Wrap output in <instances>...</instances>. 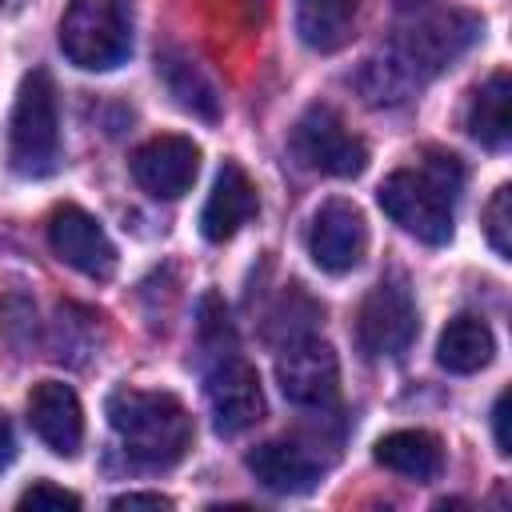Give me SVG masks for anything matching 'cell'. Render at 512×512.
Wrapping results in <instances>:
<instances>
[{
  "label": "cell",
  "instance_id": "6da1fadb",
  "mask_svg": "<svg viewBox=\"0 0 512 512\" xmlns=\"http://www.w3.org/2000/svg\"><path fill=\"white\" fill-rule=\"evenodd\" d=\"M464 184V164L452 152L428 148L420 168H396L376 200L392 224H400L408 236L424 244H448L452 240V208L456 192Z\"/></svg>",
  "mask_w": 512,
  "mask_h": 512
},
{
  "label": "cell",
  "instance_id": "7a4b0ae2",
  "mask_svg": "<svg viewBox=\"0 0 512 512\" xmlns=\"http://www.w3.org/2000/svg\"><path fill=\"white\" fill-rule=\"evenodd\" d=\"M484 24L476 12L448 0H404L392 20V56L404 80H428L452 68L476 40Z\"/></svg>",
  "mask_w": 512,
  "mask_h": 512
},
{
  "label": "cell",
  "instance_id": "3957f363",
  "mask_svg": "<svg viewBox=\"0 0 512 512\" xmlns=\"http://www.w3.org/2000/svg\"><path fill=\"white\" fill-rule=\"evenodd\" d=\"M112 432L120 436L124 452L144 468H172L192 448V416L172 392L148 388H116L104 404Z\"/></svg>",
  "mask_w": 512,
  "mask_h": 512
},
{
  "label": "cell",
  "instance_id": "277c9868",
  "mask_svg": "<svg viewBox=\"0 0 512 512\" xmlns=\"http://www.w3.org/2000/svg\"><path fill=\"white\" fill-rule=\"evenodd\" d=\"M60 160V112L56 84L44 68H32L20 80L12 116H8V164L16 176L40 180L56 172Z\"/></svg>",
  "mask_w": 512,
  "mask_h": 512
},
{
  "label": "cell",
  "instance_id": "5b68a950",
  "mask_svg": "<svg viewBox=\"0 0 512 512\" xmlns=\"http://www.w3.org/2000/svg\"><path fill=\"white\" fill-rule=\"evenodd\" d=\"M60 52L84 72H112L132 52L128 0H72L60 16Z\"/></svg>",
  "mask_w": 512,
  "mask_h": 512
},
{
  "label": "cell",
  "instance_id": "8992f818",
  "mask_svg": "<svg viewBox=\"0 0 512 512\" xmlns=\"http://www.w3.org/2000/svg\"><path fill=\"white\" fill-rule=\"evenodd\" d=\"M420 332L416 300L404 280H380L356 308V344L368 360H396Z\"/></svg>",
  "mask_w": 512,
  "mask_h": 512
},
{
  "label": "cell",
  "instance_id": "52a82bcc",
  "mask_svg": "<svg viewBox=\"0 0 512 512\" xmlns=\"http://www.w3.org/2000/svg\"><path fill=\"white\" fill-rule=\"evenodd\" d=\"M292 152L312 172L340 176V180H352L368 168V144L328 104H312L300 112V120L292 128Z\"/></svg>",
  "mask_w": 512,
  "mask_h": 512
},
{
  "label": "cell",
  "instance_id": "ba28073f",
  "mask_svg": "<svg viewBox=\"0 0 512 512\" xmlns=\"http://www.w3.org/2000/svg\"><path fill=\"white\" fill-rule=\"evenodd\" d=\"M276 384L296 408H332L340 400V364L336 352L316 336H296L276 360Z\"/></svg>",
  "mask_w": 512,
  "mask_h": 512
},
{
  "label": "cell",
  "instance_id": "9c48e42d",
  "mask_svg": "<svg viewBox=\"0 0 512 512\" xmlns=\"http://www.w3.org/2000/svg\"><path fill=\"white\" fill-rule=\"evenodd\" d=\"M368 252V224L352 200H324L308 228V256L320 272L344 276Z\"/></svg>",
  "mask_w": 512,
  "mask_h": 512
},
{
  "label": "cell",
  "instance_id": "30bf717a",
  "mask_svg": "<svg viewBox=\"0 0 512 512\" xmlns=\"http://www.w3.org/2000/svg\"><path fill=\"white\" fill-rule=\"evenodd\" d=\"M48 244H52V252L68 268H76L88 280H108L116 272V248H112L108 232L80 204H56L52 208V216H48Z\"/></svg>",
  "mask_w": 512,
  "mask_h": 512
},
{
  "label": "cell",
  "instance_id": "8fae6325",
  "mask_svg": "<svg viewBox=\"0 0 512 512\" xmlns=\"http://www.w3.org/2000/svg\"><path fill=\"white\" fill-rule=\"evenodd\" d=\"M208 408H212V424L220 436H236L244 428H252L264 416V392H260V376L244 356H220L216 368L208 372Z\"/></svg>",
  "mask_w": 512,
  "mask_h": 512
},
{
  "label": "cell",
  "instance_id": "7c38bea8",
  "mask_svg": "<svg viewBox=\"0 0 512 512\" xmlns=\"http://www.w3.org/2000/svg\"><path fill=\"white\" fill-rule=\"evenodd\" d=\"M132 180L156 200H180L200 172V148L188 136H152L132 152Z\"/></svg>",
  "mask_w": 512,
  "mask_h": 512
},
{
  "label": "cell",
  "instance_id": "4fadbf2b",
  "mask_svg": "<svg viewBox=\"0 0 512 512\" xmlns=\"http://www.w3.org/2000/svg\"><path fill=\"white\" fill-rule=\"evenodd\" d=\"M28 424L32 432L56 452V456H76L84 444V408L80 396L60 384V380H40L28 392Z\"/></svg>",
  "mask_w": 512,
  "mask_h": 512
},
{
  "label": "cell",
  "instance_id": "5bb4252c",
  "mask_svg": "<svg viewBox=\"0 0 512 512\" xmlns=\"http://www.w3.org/2000/svg\"><path fill=\"white\" fill-rule=\"evenodd\" d=\"M252 480L276 496H304L320 484L324 464L296 440H268L244 456Z\"/></svg>",
  "mask_w": 512,
  "mask_h": 512
},
{
  "label": "cell",
  "instance_id": "9a60e30c",
  "mask_svg": "<svg viewBox=\"0 0 512 512\" xmlns=\"http://www.w3.org/2000/svg\"><path fill=\"white\" fill-rule=\"evenodd\" d=\"M260 200H256V184L248 180V172L236 160H224V168L216 172V184L200 208V232L212 244L232 240L252 216H256Z\"/></svg>",
  "mask_w": 512,
  "mask_h": 512
},
{
  "label": "cell",
  "instance_id": "2e32d148",
  "mask_svg": "<svg viewBox=\"0 0 512 512\" xmlns=\"http://www.w3.org/2000/svg\"><path fill=\"white\" fill-rule=\"evenodd\" d=\"M464 128L476 144L484 148H504L508 136H512V76L508 68H496L468 100V112H464Z\"/></svg>",
  "mask_w": 512,
  "mask_h": 512
},
{
  "label": "cell",
  "instance_id": "e0dca14e",
  "mask_svg": "<svg viewBox=\"0 0 512 512\" xmlns=\"http://www.w3.org/2000/svg\"><path fill=\"white\" fill-rule=\"evenodd\" d=\"M496 356V336L492 328L472 316V312H460L444 324L440 340H436V364L444 372H456V376H472L480 368H488Z\"/></svg>",
  "mask_w": 512,
  "mask_h": 512
},
{
  "label": "cell",
  "instance_id": "ac0fdd59",
  "mask_svg": "<svg viewBox=\"0 0 512 512\" xmlns=\"http://www.w3.org/2000/svg\"><path fill=\"white\" fill-rule=\"evenodd\" d=\"M372 456H376V464H384L388 472H400L408 480H432L444 468V448L424 428H400V432L380 436Z\"/></svg>",
  "mask_w": 512,
  "mask_h": 512
},
{
  "label": "cell",
  "instance_id": "d6986e66",
  "mask_svg": "<svg viewBox=\"0 0 512 512\" xmlns=\"http://www.w3.org/2000/svg\"><path fill=\"white\" fill-rule=\"evenodd\" d=\"M360 0H296V32L312 52H340L356 32Z\"/></svg>",
  "mask_w": 512,
  "mask_h": 512
},
{
  "label": "cell",
  "instance_id": "ffe728a7",
  "mask_svg": "<svg viewBox=\"0 0 512 512\" xmlns=\"http://www.w3.org/2000/svg\"><path fill=\"white\" fill-rule=\"evenodd\" d=\"M164 80H168V92L176 96V104L200 120H220V96H216V84L200 72L196 60L188 56H164Z\"/></svg>",
  "mask_w": 512,
  "mask_h": 512
},
{
  "label": "cell",
  "instance_id": "44dd1931",
  "mask_svg": "<svg viewBox=\"0 0 512 512\" xmlns=\"http://www.w3.org/2000/svg\"><path fill=\"white\" fill-rule=\"evenodd\" d=\"M484 236L496 256H504V260L512 256V188L508 184H500L484 208Z\"/></svg>",
  "mask_w": 512,
  "mask_h": 512
},
{
  "label": "cell",
  "instance_id": "7402d4cb",
  "mask_svg": "<svg viewBox=\"0 0 512 512\" xmlns=\"http://www.w3.org/2000/svg\"><path fill=\"white\" fill-rule=\"evenodd\" d=\"M20 512H76L80 508V496L52 484V480H36L20 500H16Z\"/></svg>",
  "mask_w": 512,
  "mask_h": 512
},
{
  "label": "cell",
  "instance_id": "603a6c76",
  "mask_svg": "<svg viewBox=\"0 0 512 512\" xmlns=\"http://www.w3.org/2000/svg\"><path fill=\"white\" fill-rule=\"evenodd\" d=\"M508 392L496 396V408H492V432H496V448L508 456L512 452V428H508Z\"/></svg>",
  "mask_w": 512,
  "mask_h": 512
},
{
  "label": "cell",
  "instance_id": "cb8c5ba5",
  "mask_svg": "<svg viewBox=\"0 0 512 512\" xmlns=\"http://www.w3.org/2000/svg\"><path fill=\"white\" fill-rule=\"evenodd\" d=\"M112 508H172V500L160 492H124L112 500Z\"/></svg>",
  "mask_w": 512,
  "mask_h": 512
},
{
  "label": "cell",
  "instance_id": "d4e9b609",
  "mask_svg": "<svg viewBox=\"0 0 512 512\" xmlns=\"http://www.w3.org/2000/svg\"><path fill=\"white\" fill-rule=\"evenodd\" d=\"M12 456H16V436H12V424L0 416V472L12 464Z\"/></svg>",
  "mask_w": 512,
  "mask_h": 512
}]
</instances>
